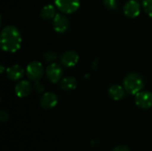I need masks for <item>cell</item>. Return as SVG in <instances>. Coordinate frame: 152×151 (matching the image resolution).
I'll use <instances>...</instances> for the list:
<instances>
[{
    "label": "cell",
    "instance_id": "4fadbf2b",
    "mask_svg": "<svg viewBox=\"0 0 152 151\" xmlns=\"http://www.w3.org/2000/svg\"><path fill=\"white\" fill-rule=\"evenodd\" d=\"M126 89L119 85H113L109 89V95L114 101H120L126 95Z\"/></svg>",
    "mask_w": 152,
    "mask_h": 151
},
{
    "label": "cell",
    "instance_id": "44dd1931",
    "mask_svg": "<svg viewBox=\"0 0 152 151\" xmlns=\"http://www.w3.org/2000/svg\"><path fill=\"white\" fill-rule=\"evenodd\" d=\"M111 151H130V150L128 149V147H126L125 145H119V146H117L116 148H114Z\"/></svg>",
    "mask_w": 152,
    "mask_h": 151
},
{
    "label": "cell",
    "instance_id": "3957f363",
    "mask_svg": "<svg viewBox=\"0 0 152 151\" xmlns=\"http://www.w3.org/2000/svg\"><path fill=\"white\" fill-rule=\"evenodd\" d=\"M26 73L32 81H39L44 75V67L39 61H31L26 68Z\"/></svg>",
    "mask_w": 152,
    "mask_h": 151
},
{
    "label": "cell",
    "instance_id": "52a82bcc",
    "mask_svg": "<svg viewBox=\"0 0 152 151\" xmlns=\"http://www.w3.org/2000/svg\"><path fill=\"white\" fill-rule=\"evenodd\" d=\"M53 26L56 32L64 33L69 28V22L68 18L64 14L57 13L55 17L53 19Z\"/></svg>",
    "mask_w": 152,
    "mask_h": 151
},
{
    "label": "cell",
    "instance_id": "6da1fadb",
    "mask_svg": "<svg viewBox=\"0 0 152 151\" xmlns=\"http://www.w3.org/2000/svg\"><path fill=\"white\" fill-rule=\"evenodd\" d=\"M1 47L4 52L15 53L21 45V36L14 26H6L1 31Z\"/></svg>",
    "mask_w": 152,
    "mask_h": 151
},
{
    "label": "cell",
    "instance_id": "8fae6325",
    "mask_svg": "<svg viewBox=\"0 0 152 151\" xmlns=\"http://www.w3.org/2000/svg\"><path fill=\"white\" fill-rule=\"evenodd\" d=\"M14 91L18 97L25 98L30 94V93L32 91V85L28 81L21 80L15 85Z\"/></svg>",
    "mask_w": 152,
    "mask_h": 151
},
{
    "label": "cell",
    "instance_id": "8992f818",
    "mask_svg": "<svg viewBox=\"0 0 152 151\" xmlns=\"http://www.w3.org/2000/svg\"><path fill=\"white\" fill-rule=\"evenodd\" d=\"M45 74H46V77L49 79V81L55 84L61 78L63 70H62V68L61 65H59L57 63H52L46 68Z\"/></svg>",
    "mask_w": 152,
    "mask_h": 151
},
{
    "label": "cell",
    "instance_id": "5bb4252c",
    "mask_svg": "<svg viewBox=\"0 0 152 151\" xmlns=\"http://www.w3.org/2000/svg\"><path fill=\"white\" fill-rule=\"evenodd\" d=\"M77 85V82L74 77H66L61 81V88L64 91H72L76 89Z\"/></svg>",
    "mask_w": 152,
    "mask_h": 151
},
{
    "label": "cell",
    "instance_id": "d6986e66",
    "mask_svg": "<svg viewBox=\"0 0 152 151\" xmlns=\"http://www.w3.org/2000/svg\"><path fill=\"white\" fill-rule=\"evenodd\" d=\"M35 89L37 93H42L44 91V85L39 81H37L35 84Z\"/></svg>",
    "mask_w": 152,
    "mask_h": 151
},
{
    "label": "cell",
    "instance_id": "7c38bea8",
    "mask_svg": "<svg viewBox=\"0 0 152 151\" xmlns=\"http://www.w3.org/2000/svg\"><path fill=\"white\" fill-rule=\"evenodd\" d=\"M24 75V69L19 64H14L6 69V76L10 80L16 81L22 78Z\"/></svg>",
    "mask_w": 152,
    "mask_h": 151
},
{
    "label": "cell",
    "instance_id": "ffe728a7",
    "mask_svg": "<svg viewBox=\"0 0 152 151\" xmlns=\"http://www.w3.org/2000/svg\"><path fill=\"white\" fill-rule=\"evenodd\" d=\"M8 118H9L8 113L5 112L4 110H2V111L0 112V120L3 121V122H4V121H7Z\"/></svg>",
    "mask_w": 152,
    "mask_h": 151
},
{
    "label": "cell",
    "instance_id": "e0dca14e",
    "mask_svg": "<svg viewBox=\"0 0 152 151\" xmlns=\"http://www.w3.org/2000/svg\"><path fill=\"white\" fill-rule=\"evenodd\" d=\"M142 7L145 11V12L150 17H152V0H143Z\"/></svg>",
    "mask_w": 152,
    "mask_h": 151
},
{
    "label": "cell",
    "instance_id": "9a60e30c",
    "mask_svg": "<svg viewBox=\"0 0 152 151\" xmlns=\"http://www.w3.org/2000/svg\"><path fill=\"white\" fill-rule=\"evenodd\" d=\"M55 7L53 4H46L45 5L40 12V16L45 20H51L53 19L56 15Z\"/></svg>",
    "mask_w": 152,
    "mask_h": 151
},
{
    "label": "cell",
    "instance_id": "5b68a950",
    "mask_svg": "<svg viewBox=\"0 0 152 151\" xmlns=\"http://www.w3.org/2000/svg\"><path fill=\"white\" fill-rule=\"evenodd\" d=\"M136 105L142 109H149L152 107V93L141 91L135 95Z\"/></svg>",
    "mask_w": 152,
    "mask_h": 151
},
{
    "label": "cell",
    "instance_id": "9c48e42d",
    "mask_svg": "<svg viewBox=\"0 0 152 151\" xmlns=\"http://www.w3.org/2000/svg\"><path fill=\"white\" fill-rule=\"evenodd\" d=\"M78 60H79V56L77 53L73 50L66 51L61 56V63L64 67H68V68L74 67L77 63Z\"/></svg>",
    "mask_w": 152,
    "mask_h": 151
},
{
    "label": "cell",
    "instance_id": "2e32d148",
    "mask_svg": "<svg viewBox=\"0 0 152 151\" xmlns=\"http://www.w3.org/2000/svg\"><path fill=\"white\" fill-rule=\"evenodd\" d=\"M103 4L108 10L114 11L118 8V0H103Z\"/></svg>",
    "mask_w": 152,
    "mask_h": 151
},
{
    "label": "cell",
    "instance_id": "277c9868",
    "mask_svg": "<svg viewBox=\"0 0 152 151\" xmlns=\"http://www.w3.org/2000/svg\"><path fill=\"white\" fill-rule=\"evenodd\" d=\"M55 5L64 13H72L79 8L80 0H55Z\"/></svg>",
    "mask_w": 152,
    "mask_h": 151
},
{
    "label": "cell",
    "instance_id": "30bf717a",
    "mask_svg": "<svg viewBox=\"0 0 152 151\" xmlns=\"http://www.w3.org/2000/svg\"><path fill=\"white\" fill-rule=\"evenodd\" d=\"M58 103V97L53 93H45L40 99V105L44 109H51Z\"/></svg>",
    "mask_w": 152,
    "mask_h": 151
},
{
    "label": "cell",
    "instance_id": "ac0fdd59",
    "mask_svg": "<svg viewBox=\"0 0 152 151\" xmlns=\"http://www.w3.org/2000/svg\"><path fill=\"white\" fill-rule=\"evenodd\" d=\"M57 59V53L53 51H48L45 53V60L47 62H53Z\"/></svg>",
    "mask_w": 152,
    "mask_h": 151
},
{
    "label": "cell",
    "instance_id": "ba28073f",
    "mask_svg": "<svg viewBox=\"0 0 152 151\" xmlns=\"http://www.w3.org/2000/svg\"><path fill=\"white\" fill-rule=\"evenodd\" d=\"M124 13L128 18H135L141 12V4L136 0H129L124 5Z\"/></svg>",
    "mask_w": 152,
    "mask_h": 151
},
{
    "label": "cell",
    "instance_id": "7a4b0ae2",
    "mask_svg": "<svg viewBox=\"0 0 152 151\" xmlns=\"http://www.w3.org/2000/svg\"><path fill=\"white\" fill-rule=\"evenodd\" d=\"M143 79L142 77L136 73L128 74L123 82L124 88L126 91L133 95H136L139 92H141L143 88Z\"/></svg>",
    "mask_w": 152,
    "mask_h": 151
}]
</instances>
